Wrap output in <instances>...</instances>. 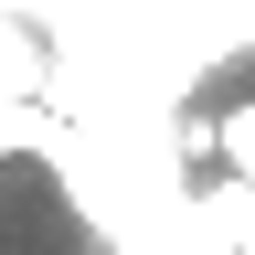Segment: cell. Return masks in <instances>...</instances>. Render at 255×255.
<instances>
[{
  "label": "cell",
  "instance_id": "obj_1",
  "mask_svg": "<svg viewBox=\"0 0 255 255\" xmlns=\"http://www.w3.org/2000/svg\"><path fill=\"white\" fill-rule=\"evenodd\" d=\"M75 149V128L53 107H32V96H0V159H64Z\"/></svg>",
  "mask_w": 255,
  "mask_h": 255
}]
</instances>
